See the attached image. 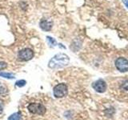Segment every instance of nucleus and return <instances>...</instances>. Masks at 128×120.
<instances>
[{"label": "nucleus", "instance_id": "1", "mask_svg": "<svg viewBox=\"0 0 128 120\" xmlns=\"http://www.w3.org/2000/svg\"><path fill=\"white\" fill-rule=\"evenodd\" d=\"M70 62L69 57L62 53H59L54 55L53 58H52L49 63H48V66L51 69H54V68H59V67H62L68 65V63Z\"/></svg>", "mask_w": 128, "mask_h": 120}, {"label": "nucleus", "instance_id": "2", "mask_svg": "<svg viewBox=\"0 0 128 120\" xmlns=\"http://www.w3.org/2000/svg\"><path fill=\"white\" fill-rule=\"evenodd\" d=\"M28 110H29L31 114L42 115L46 113V107L44 106L41 103H30L28 106Z\"/></svg>", "mask_w": 128, "mask_h": 120}, {"label": "nucleus", "instance_id": "3", "mask_svg": "<svg viewBox=\"0 0 128 120\" xmlns=\"http://www.w3.org/2000/svg\"><path fill=\"white\" fill-rule=\"evenodd\" d=\"M68 93V88L65 83H58L54 88V95L55 98H62Z\"/></svg>", "mask_w": 128, "mask_h": 120}, {"label": "nucleus", "instance_id": "4", "mask_svg": "<svg viewBox=\"0 0 128 120\" xmlns=\"http://www.w3.org/2000/svg\"><path fill=\"white\" fill-rule=\"evenodd\" d=\"M34 57V51L30 48H24L18 54V58L21 61H29Z\"/></svg>", "mask_w": 128, "mask_h": 120}, {"label": "nucleus", "instance_id": "5", "mask_svg": "<svg viewBox=\"0 0 128 120\" xmlns=\"http://www.w3.org/2000/svg\"><path fill=\"white\" fill-rule=\"evenodd\" d=\"M115 66L120 72H126L128 70V60L125 58H118L115 61Z\"/></svg>", "mask_w": 128, "mask_h": 120}, {"label": "nucleus", "instance_id": "6", "mask_svg": "<svg viewBox=\"0 0 128 120\" xmlns=\"http://www.w3.org/2000/svg\"><path fill=\"white\" fill-rule=\"evenodd\" d=\"M92 86H93L94 89L97 92H98V93H103V92L106 90V84L102 79H99L98 81L94 82L93 83V85H92Z\"/></svg>", "mask_w": 128, "mask_h": 120}, {"label": "nucleus", "instance_id": "7", "mask_svg": "<svg viewBox=\"0 0 128 120\" xmlns=\"http://www.w3.org/2000/svg\"><path fill=\"white\" fill-rule=\"evenodd\" d=\"M39 26L44 31H49L51 30L52 26H53V22H52L50 19L43 18L40 21Z\"/></svg>", "mask_w": 128, "mask_h": 120}, {"label": "nucleus", "instance_id": "8", "mask_svg": "<svg viewBox=\"0 0 128 120\" xmlns=\"http://www.w3.org/2000/svg\"><path fill=\"white\" fill-rule=\"evenodd\" d=\"M0 76L8 79H14V75L11 73H6V72H0Z\"/></svg>", "mask_w": 128, "mask_h": 120}, {"label": "nucleus", "instance_id": "9", "mask_svg": "<svg viewBox=\"0 0 128 120\" xmlns=\"http://www.w3.org/2000/svg\"><path fill=\"white\" fill-rule=\"evenodd\" d=\"M26 80H23V79H21V80H18V81L16 82L15 83V86H18V87H22L26 85Z\"/></svg>", "mask_w": 128, "mask_h": 120}, {"label": "nucleus", "instance_id": "10", "mask_svg": "<svg viewBox=\"0 0 128 120\" xmlns=\"http://www.w3.org/2000/svg\"><path fill=\"white\" fill-rule=\"evenodd\" d=\"M46 38H47V41L49 42V43L52 46H56L57 45V42H56V40L54 38H53L50 36H46Z\"/></svg>", "mask_w": 128, "mask_h": 120}, {"label": "nucleus", "instance_id": "11", "mask_svg": "<svg viewBox=\"0 0 128 120\" xmlns=\"http://www.w3.org/2000/svg\"><path fill=\"white\" fill-rule=\"evenodd\" d=\"M8 120H20V115L19 113H14L12 115H10Z\"/></svg>", "mask_w": 128, "mask_h": 120}, {"label": "nucleus", "instance_id": "12", "mask_svg": "<svg viewBox=\"0 0 128 120\" xmlns=\"http://www.w3.org/2000/svg\"><path fill=\"white\" fill-rule=\"evenodd\" d=\"M7 64L5 62H0V70H4L5 68H6Z\"/></svg>", "mask_w": 128, "mask_h": 120}, {"label": "nucleus", "instance_id": "13", "mask_svg": "<svg viewBox=\"0 0 128 120\" xmlns=\"http://www.w3.org/2000/svg\"><path fill=\"white\" fill-rule=\"evenodd\" d=\"M6 91V89L4 87V86L2 85V83L0 82V94H4Z\"/></svg>", "mask_w": 128, "mask_h": 120}, {"label": "nucleus", "instance_id": "14", "mask_svg": "<svg viewBox=\"0 0 128 120\" xmlns=\"http://www.w3.org/2000/svg\"><path fill=\"white\" fill-rule=\"evenodd\" d=\"M3 110V102L1 99H0V114L2 113Z\"/></svg>", "mask_w": 128, "mask_h": 120}, {"label": "nucleus", "instance_id": "15", "mask_svg": "<svg viewBox=\"0 0 128 120\" xmlns=\"http://www.w3.org/2000/svg\"><path fill=\"white\" fill-rule=\"evenodd\" d=\"M122 2L125 4V6H126V8L128 9V0H122Z\"/></svg>", "mask_w": 128, "mask_h": 120}]
</instances>
